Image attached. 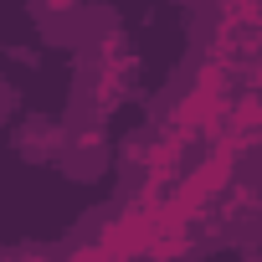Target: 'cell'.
Returning <instances> with one entry per match:
<instances>
[{
  "mask_svg": "<svg viewBox=\"0 0 262 262\" xmlns=\"http://www.w3.org/2000/svg\"><path fill=\"white\" fill-rule=\"evenodd\" d=\"M62 149H67V134H62V123H57V118L31 113L26 123H16V155H26V160L47 165V160H57Z\"/></svg>",
  "mask_w": 262,
  "mask_h": 262,
  "instance_id": "cell-1",
  "label": "cell"
},
{
  "mask_svg": "<svg viewBox=\"0 0 262 262\" xmlns=\"http://www.w3.org/2000/svg\"><path fill=\"white\" fill-rule=\"evenodd\" d=\"M26 6H31L36 21H57V16H67V11L77 6V0H26Z\"/></svg>",
  "mask_w": 262,
  "mask_h": 262,
  "instance_id": "cell-2",
  "label": "cell"
}]
</instances>
